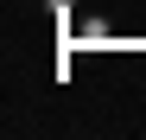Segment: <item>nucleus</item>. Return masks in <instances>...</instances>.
Returning <instances> with one entry per match:
<instances>
[]
</instances>
